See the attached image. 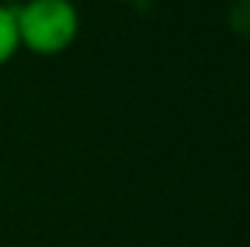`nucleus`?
<instances>
[{"mask_svg": "<svg viewBox=\"0 0 250 247\" xmlns=\"http://www.w3.org/2000/svg\"><path fill=\"white\" fill-rule=\"evenodd\" d=\"M18 44L35 56H59L70 50L82 29V15L73 0H23L15 6Z\"/></svg>", "mask_w": 250, "mask_h": 247, "instance_id": "1", "label": "nucleus"}, {"mask_svg": "<svg viewBox=\"0 0 250 247\" xmlns=\"http://www.w3.org/2000/svg\"><path fill=\"white\" fill-rule=\"evenodd\" d=\"M18 26H15V6L0 3V67L18 56Z\"/></svg>", "mask_w": 250, "mask_h": 247, "instance_id": "2", "label": "nucleus"}, {"mask_svg": "<svg viewBox=\"0 0 250 247\" xmlns=\"http://www.w3.org/2000/svg\"><path fill=\"white\" fill-rule=\"evenodd\" d=\"M123 3H137V0H123Z\"/></svg>", "mask_w": 250, "mask_h": 247, "instance_id": "3", "label": "nucleus"}]
</instances>
